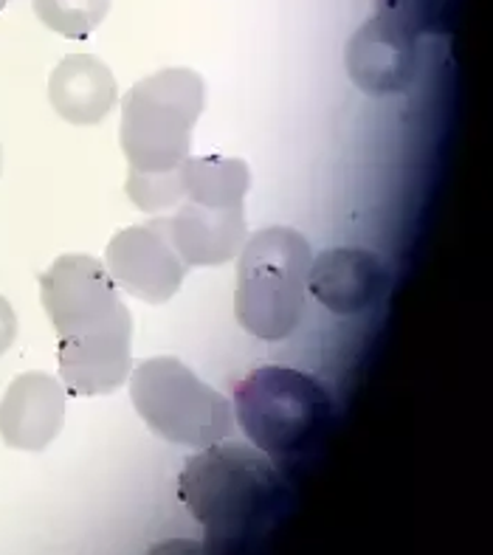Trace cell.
I'll list each match as a JSON object with an SVG mask.
<instances>
[{"label":"cell","mask_w":493,"mask_h":555,"mask_svg":"<svg viewBox=\"0 0 493 555\" xmlns=\"http://www.w3.org/2000/svg\"><path fill=\"white\" fill-rule=\"evenodd\" d=\"M40 299L56 331L63 387L77 398L116 392L133 366V317L105 262L56 257L40 274Z\"/></svg>","instance_id":"obj_1"},{"label":"cell","mask_w":493,"mask_h":555,"mask_svg":"<svg viewBox=\"0 0 493 555\" xmlns=\"http://www.w3.org/2000/svg\"><path fill=\"white\" fill-rule=\"evenodd\" d=\"M178 500L200 525L211 553H248L288 519L294 493L260 449L225 437L186 460Z\"/></svg>","instance_id":"obj_2"},{"label":"cell","mask_w":493,"mask_h":555,"mask_svg":"<svg viewBox=\"0 0 493 555\" xmlns=\"http://www.w3.org/2000/svg\"><path fill=\"white\" fill-rule=\"evenodd\" d=\"M232 412L239 429L276 468H299L324 449L336 423V403L316 378L262 366L239 380Z\"/></svg>","instance_id":"obj_3"},{"label":"cell","mask_w":493,"mask_h":555,"mask_svg":"<svg viewBox=\"0 0 493 555\" xmlns=\"http://www.w3.org/2000/svg\"><path fill=\"white\" fill-rule=\"evenodd\" d=\"M313 254L304 234L285 225L254 232L239 248L234 317L262 341H282L299 327Z\"/></svg>","instance_id":"obj_4"},{"label":"cell","mask_w":493,"mask_h":555,"mask_svg":"<svg viewBox=\"0 0 493 555\" xmlns=\"http://www.w3.org/2000/svg\"><path fill=\"white\" fill-rule=\"evenodd\" d=\"M206 105V82L192 68H164L121 99L119 139L130 172L155 176L190 158L192 130Z\"/></svg>","instance_id":"obj_5"},{"label":"cell","mask_w":493,"mask_h":555,"mask_svg":"<svg viewBox=\"0 0 493 555\" xmlns=\"http://www.w3.org/2000/svg\"><path fill=\"white\" fill-rule=\"evenodd\" d=\"M130 401L153 435L186 449L232 437V403L178 359H147L130 373Z\"/></svg>","instance_id":"obj_6"},{"label":"cell","mask_w":493,"mask_h":555,"mask_svg":"<svg viewBox=\"0 0 493 555\" xmlns=\"http://www.w3.org/2000/svg\"><path fill=\"white\" fill-rule=\"evenodd\" d=\"M105 268L116 288L150 305L169 302L190 271L169 240L164 218L116 234L107 243Z\"/></svg>","instance_id":"obj_7"},{"label":"cell","mask_w":493,"mask_h":555,"mask_svg":"<svg viewBox=\"0 0 493 555\" xmlns=\"http://www.w3.org/2000/svg\"><path fill=\"white\" fill-rule=\"evenodd\" d=\"M345 65L355 88L366 96H394L415 82L420 49L417 37L406 35L392 23L369 17L352 31L345 51Z\"/></svg>","instance_id":"obj_8"},{"label":"cell","mask_w":493,"mask_h":555,"mask_svg":"<svg viewBox=\"0 0 493 555\" xmlns=\"http://www.w3.org/2000/svg\"><path fill=\"white\" fill-rule=\"evenodd\" d=\"M389 268L366 248H330L308 268V294L336 317L373 310L389 291Z\"/></svg>","instance_id":"obj_9"},{"label":"cell","mask_w":493,"mask_h":555,"mask_svg":"<svg viewBox=\"0 0 493 555\" xmlns=\"http://www.w3.org/2000/svg\"><path fill=\"white\" fill-rule=\"evenodd\" d=\"M65 423V387L49 373H23L0 401V437L9 449L42 451Z\"/></svg>","instance_id":"obj_10"},{"label":"cell","mask_w":493,"mask_h":555,"mask_svg":"<svg viewBox=\"0 0 493 555\" xmlns=\"http://www.w3.org/2000/svg\"><path fill=\"white\" fill-rule=\"evenodd\" d=\"M164 223L178 257L190 268L223 266L237 257L248 240L246 206H200L181 201Z\"/></svg>","instance_id":"obj_11"},{"label":"cell","mask_w":493,"mask_h":555,"mask_svg":"<svg viewBox=\"0 0 493 555\" xmlns=\"http://www.w3.org/2000/svg\"><path fill=\"white\" fill-rule=\"evenodd\" d=\"M51 107L70 125H99L116 105V77L99 56L68 54L49 79Z\"/></svg>","instance_id":"obj_12"},{"label":"cell","mask_w":493,"mask_h":555,"mask_svg":"<svg viewBox=\"0 0 493 555\" xmlns=\"http://www.w3.org/2000/svg\"><path fill=\"white\" fill-rule=\"evenodd\" d=\"M181 201L200 206H246V192L251 186V169L239 158L204 155L183 158L178 164Z\"/></svg>","instance_id":"obj_13"},{"label":"cell","mask_w":493,"mask_h":555,"mask_svg":"<svg viewBox=\"0 0 493 555\" xmlns=\"http://www.w3.org/2000/svg\"><path fill=\"white\" fill-rule=\"evenodd\" d=\"M373 12L406 35H449L457 26L459 0H373Z\"/></svg>","instance_id":"obj_14"},{"label":"cell","mask_w":493,"mask_h":555,"mask_svg":"<svg viewBox=\"0 0 493 555\" xmlns=\"http://www.w3.org/2000/svg\"><path fill=\"white\" fill-rule=\"evenodd\" d=\"M42 26L68 40H88L111 12V0H31Z\"/></svg>","instance_id":"obj_15"},{"label":"cell","mask_w":493,"mask_h":555,"mask_svg":"<svg viewBox=\"0 0 493 555\" xmlns=\"http://www.w3.org/2000/svg\"><path fill=\"white\" fill-rule=\"evenodd\" d=\"M14 338H17V317L12 305L0 296V356L14 345Z\"/></svg>","instance_id":"obj_16"},{"label":"cell","mask_w":493,"mask_h":555,"mask_svg":"<svg viewBox=\"0 0 493 555\" xmlns=\"http://www.w3.org/2000/svg\"><path fill=\"white\" fill-rule=\"evenodd\" d=\"M7 3H12V0H0V12H3V9H7Z\"/></svg>","instance_id":"obj_17"}]
</instances>
